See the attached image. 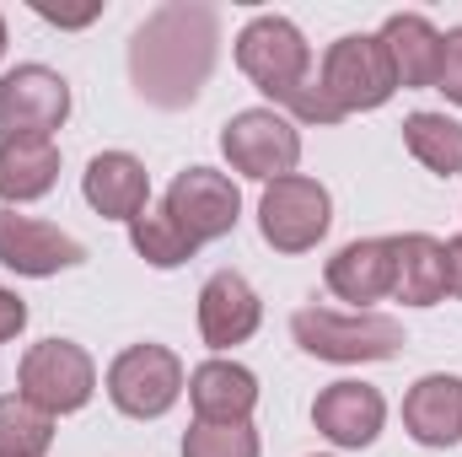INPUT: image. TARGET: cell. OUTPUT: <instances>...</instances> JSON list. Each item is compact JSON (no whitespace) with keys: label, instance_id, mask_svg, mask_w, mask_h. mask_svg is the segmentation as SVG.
I'll use <instances>...</instances> for the list:
<instances>
[{"label":"cell","instance_id":"6da1fadb","mask_svg":"<svg viewBox=\"0 0 462 457\" xmlns=\"http://www.w3.org/2000/svg\"><path fill=\"white\" fill-rule=\"evenodd\" d=\"M216 60H221V16H216V5H205V0H167L129 38L134 98L162 108V114L194 108L199 92L216 76Z\"/></svg>","mask_w":462,"mask_h":457},{"label":"cell","instance_id":"7a4b0ae2","mask_svg":"<svg viewBox=\"0 0 462 457\" xmlns=\"http://www.w3.org/2000/svg\"><path fill=\"white\" fill-rule=\"evenodd\" d=\"M236 70L285 114L291 108V98L301 92V87H312V43H307V33L291 22V16H280V11H263V16H253L242 33H236Z\"/></svg>","mask_w":462,"mask_h":457},{"label":"cell","instance_id":"3957f363","mask_svg":"<svg viewBox=\"0 0 462 457\" xmlns=\"http://www.w3.org/2000/svg\"><path fill=\"white\" fill-rule=\"evenodd\" d=\"M291 334L312 360H328V366H371V360H393L403 350V323L387 312L296 307Z\"/></svg>","mask_w":462,"mask_h":457},{"label":"cell","instance_id":"277c9868","mask_svg":"<svg viewBox=\"0 0 462 457\" xmlns=\"http://www.w3.org/2000/svg\"><path fill=\"white\" fill-rule=\"evenodd\" d=\"M108 404H114L124 420H162L172 415V404L189 393V371L178 360V350L167 344H129L108 360Z\"/></svg>","mask_w":462,"mask_h":457},{"label":"cell","instance_id":"5b68a950","mask_svg":"<svg viewBox=\"0 0 462 457\" xmlns=\"http://www.w3.org/2000/svg\"><path fill=\"white\" fill-rule=\"evenodd\" d=\"M318 87L339 114H376L382 103H393L398 76L387 60V43L376 33H345L328 43L323 65H318Z\"/></svg>","mask_w":462,"mask_h":457},{"label":"cell","instance_id":"8992f818","mask_svg":"<svg viewBox=\"0 0 462 457\" xmlns=\"http://www.w3.org/2000/svg\"><path fill=\"white\" fill-rule=\"evenodd\" d=\"M16 393L43 415H81L97 393V360L76 340H38L16 360Z\"/></svg>","mask_w":462,"mask_h":457},{"label":"cell","instance_id":"52a82bcc","mask_svg":"<svg viewBox=\"0 0 462 457\" xmlns=\"http://www.w3.org/2000/svg\"><path fill=\"white\" fill-rule=\"evenodd\" d=\"M221 156L253 183H280L301 162V129L280 108H242L221 124Z\"/></svg>","mask_w":462,"mask_h":457},{"label":"cell","instance_id":"ba28073f","mask_svg":"<svg viewBox=\"0 0 462 457\" xmlns=\"http://www.w3.org/2000/svg\"><path fill=\"white\" fill-rule=\"evenodd\" d=\"M334 227V194L307 178V173H291L280 183H263V200H258V231L274 253H312Z\"/></svg>","mask_w":462,"mask_h":457},{"label":"cell","instance_id":"9c48e42d","mask_svg":"<svg viewBox=\"0 0 462 457\" xmlns=\"http://www.w3.org/2000/svg\"><path fill=\"white\" fill-rule=\"evenodd\" d=\"M70 118V81L49 65H16L0 76V140H54Z\"/></svg>","mask_w":462,"mask_h":457},{"label":"cell","instance_id":"30bf717a","mask_svg":"<svg viewBox=\"0 0 462 457\" xmlns=\"http://www.w3.org/2000/svg\"><path fill=\"white\" fill-rule=\"evenodd\" d=\"M162 210L172 216V227L183 231L194 247H205V242H221V237L236 231V221H242V189L231 183L226 173H216V167H183L167 183Z\"/></svg>","mask_w":462,"mask_h":457},{"label":"cell","instance_id":"8fae6325","mask_svg":"<svg viewBox=\"0 0 462 457\" xmlns=\"http://www.w3.org/2000/svg\"><path fill=\"white\" fill-rule=\"evenodd\" d=\"M0 264L22 280H54L65 269L87 264V242L38 221V216H22V210L0 205Z\"/></svg>","mask_w":462,"mask_h":457},{"label":"cell","instance_id":"7c38bea8","mask_svg":"<svg viewBox=\"0 0 462 457\" xmlns=\"http://www.w3.org/2000/svg\"><path fill=\"white\" fill-rule=\"evenodd\" d=\"M312 425L323 442H334L339 452H360L382 436L387 425V398L382 387L360 382V377H345V382H328L318 398H312Z\"/></svg>","mask_w":462,"mask_h":457},{"label":"cell","instance_id":"4fadbf2b","mask_svg":"<svg viewBox=\"0 0 462 457\" xmlns=\"http://www.w3.org/2000/svg\"><path fill=\"white\" fill-rule=\"evenodd\" d=\"M258 323H263V302H258V291L236 269H216L199 285V340L210 344L216 355L247 344L258 334Z\"/></svg>","mask_w":462,"mask_h":457},{"label":"cell","instance_id":"5bb4252c","mask_svg":"<svg viewBox=\"0 0 462 457\" xmlns=\"http://www.w3.org/2000/svg\"><path fill=\"white\" fill-rule=\"evenodd\" d=\"M189 409L199 425H247L258 409V377L231 355H210L189 371Z\"/></svg>","mask_w":462,"mask_h":457},{"label":"cell","instance_id":"9a60e30c","mask_svg":"<svg viewBox=\"0 0 462 457\" xmlns=\"http://www.w3.org/2000/svg\"><path fill=\"white\" fill-rule=\"evenodd\" d=\"M323 285L339 302H349L355 312H376V302L393 296V237H355V242H345L328 258Z\"/></svg>","mask_w":462,"mask_h":457},{"label":"cell","instance_id":"2e32d148","mask_svg":"<svg viewBox=\"0 0 462 457\" xmlns=\"http://www.w3.org/2000/svg\"><path fill=\"white\" fill-rule=\"evenodd\" d=\"M81 200H87L97 216L129 227V221L145 216V205H151V173H145V162H140L134 151H97V156L87 162V173H81Z\"/></svg>","mask_w":462,"mask_h":457},{"label":"cell","instance_id":"e0dca14e","mask_svg":"<svg viewBox=\"0 0 462 457\" xmlns=\"http://www.w3.org/2000/svg\"><path fill=\"white\" fill-rule=\"evenodd\" d=\"M403 431L420 447H430V452L457 447L462 442V377H452V371L420 377L403 393Z\"/></svg>","mask_w":462,"mask_h":457},{"label":"cell","instance_id":"ac0fdd59","mask_svg":"<svg viewBox=\"0 0 462 457\" xmlns=\"http://www.w3.org/2000/svg\"><path fill=\"white\" fill-rule=\"evenodd\" d=\"M387 43V60H393V76L403 92H425L436 87L441 76V27L420 11H393L376 33Z\"/></svg>","mask_w":462,"mask_h":457},{"label":"cell","instance_id":"d6986e66","mask_svg":"<svg viewBox=\"0 0 462 457\" xmlns=\"http://www.w3.org/2000/svg\"><path fill=\"white\" fill-rule=\"evenodd\" d=\"M447 296V242L430 231L393 237V302L436 307Z\"/></svg>","mask_w":462,"mask_h":457},{"label":"cell","instance_id":"ffe728a7","mask_svg":"<svg viewBox=\"0 0 462 457\" xmlns=\"http://www.w3.org/2000/svg\"><path fill=\"white\" fill-rule=\"evenodd\" d=\"M60 183V145L54 140H0V205H32Z\"/></svg>","mask_w":462,"mask_h":457},{"label":"cell","instance_id":"44dd1931","mask_svg":"<svg viewBox=\"0 0 462 457\" xmlns=\"http://www.w3.org/2000/svg\"><path fill=\"white\" fill-rule=\"evenodd\" d=\"M403 145H409V156H414L425 173H436V178H457L462 173V124L457 118L420 108V114L403 118Z\"/></svg>","mask_w":462,"mask_h":457},{"label":"cell","instance_id":"7402d4cb","mask_svg":"<svg viewBox=\"0 0 462 457\" xmlns=\"http://www.w3.org/2000/svg\"><path fill=\"white\" fill-rule=\"evenodd\" d=\"M54 415L27 404L22 393H0V457H49Z\"/></svg>","mask_w":462,"mask_h":457},{"label":"cell","instance_id":"603a6c76","mask_svg":"<svg viewBox=\"0 0 462 457\" xmlns=\"http://www.w3.org/2000/svg\"><path fill=\"white\" fill-rule=\"evenodd\" d=\"M129 247H134L151 269H178V264H189V258L199 253L183 231L172 227L167 210H145V216H134V221H129Z\"/></svg>","mask_w":462,"mask_h":457},{"label":"cell","instance_id":"cb8c5ba5","mask_svg":"<svg viewBox=\"0 0 462 457\" xmlns=\"http://www.w3.org/2000/svg\"><path fill=\"white\" fill-rule=\"evenodd\" d=\"M263 452V442H258V431H253V420L247 425H189V436H183V457H258Z\"/></svg>","mask_w":462,"mask_h":457},{"label":"cell","instance_id":"d4e9b609","mask_svg":"<svg viewBox=\"0 0 462 457\" xmlns=\"http://www.w3.org/2000/svg\"><path fill=\"white\" fill-rule=\"evenodd\" d=\"M436 92H447V103L462 108V27L441 33V76H436Z\"/></svg>","mask_w":462,"mask_h":457},{"label":"cell","instance_id":"484cf974","mask_svg":"<svg viewBox=\"0 0 462 457\" xmlns=\"http://www.w3.org/2000/svg\"><path fill=\"white\" fill-rule=\"evenodd\" d=\"M32 11H38L43 22H54V27H92V22L103 16V0H92V5H81V11H60V5H49V0H32Z\"/></svg>","mask_w":462,"mask_h":457},{"label":"cell","instance_id":"4316f807","mask_svg":"<svg viewBox=\"0 0 462 457\" xmlns=\"http://www.w3.org/2000/svg\"><path fill=\"white\" fill-rule=\"evenodd\" d=\"M22 329H27V302H22L11 285H0V344L16 340Z\"/></svg>","mask_w":462,"mask_h":457},{"label":"cell","instance_id":"83f0119b","mask_svg":"<svg viewBox=\"0 0 462 457\" xmlns=\"http://www.w3.org/2000/svg\"><path fill=\"white\" fill-rule=\"evenodd\" d=\"M447 296H457L462 302V237L447 242Z\"/></svg>","mask_w":462,"mask_h":457},{"label":"cell","instance_id":"f1b7e54d","mask_svg":"<svg viewBox=\"0 0 462 457\" xmlns=\"http://www.w3.org/2000/svg\"><path fill=\"white\" fill-rule=\"evenodd\" d=\"M5 43H11V38H5V11H0V60H5Z\"/></svg>","mask_w":462,"mask_h":457},{"label":"cell","instance_id":"f546056e","mask_svg":"<svg viewBox=\"0 0 462 457\" xmlns=\"http://www.w3.org/2000/svg\"><path fill=\"white\" fill-rule=\"evenodd\" d=\"M318 457H328V452H318Z\"/></svg>","mask_w":462,"mask_h":457}]
</instances>
